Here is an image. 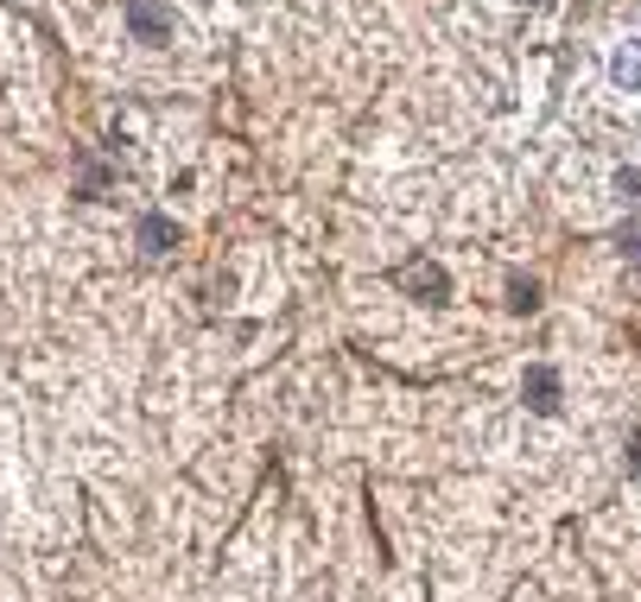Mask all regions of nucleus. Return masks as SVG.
Here are the masks:
<instances>
[{"label": "nucleus", "mask_w": 641, "mask_h": 602, "mask_svg": "<svg viewBox=\"0 0 641 602\" xmlns=\"http://www.w3.org/2000/svg\"><path fill=\"white\" fill-rule=\"evenodd\" d=\"M128 25L140 32V39H165V32H172V20L159 13L153 0H133V7H128Z\"/></svg>", "instance_id": "f257e3e1"}, {"label": "nucleus", "mask_w": 641, "mask_h": 602, "mask_svg": "<svg viewBox=\"0 0 641 602\" xmlns=\"http://www.w3.org/2000/svg\"><path fill=\"white\" fill-rule=\"evenodd\" d=\"M400 286H407V292H432V299H445V273H438V267H400Z\"/></svg>", "instance_id": "f03ea898"}, {"label": "nucleus", "mask_w": 641, "mask_h": 602, "mask_svg": "<svg viewBox=\"0 0 641 602\" xmlns=\"http://www.w3.org/2000/svg\"><path fill=\"white\" fill-rule=\"evenodd\" d=\"M527 394H534L539 412H553V406H559V380H553V368H534V375H527Z\"/></svg>", "instance_id": "7ed1b4c3"}]
</instances>
